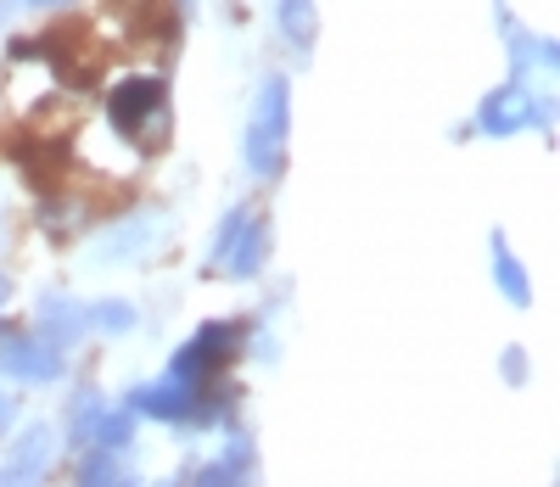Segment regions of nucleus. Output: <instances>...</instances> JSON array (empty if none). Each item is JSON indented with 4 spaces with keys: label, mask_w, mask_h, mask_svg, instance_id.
I'll return each mask as SVG.
<instances>
[{
    "label": "nucleus",
    "mask_w": 560,
    "mask_h": 487,
    "mask_svg": "<svg viewBox=\"0 0 560 487\" xmlns=\"http://www.w3.org/2000/svg\"><path fill=\"white\" fill-rule=\"evenodd\" d=\"M287 135H292V90L287 79H264L253 124H247V169L275 179L287 169Z\"/></svg>",
    "instance_id": "f257e3e1"
},
{
    "label": "nucleus",
    "mask_w": 560,
    "mask_h": 487,
    "mask_svg": "<svg viewBox=\"0 0 560 487\" xmlns=\"http://www.w3.org/2000/svg\"><path fill=\"white\" fill-rule=\"evenodd\" d=\"M107 118L118 135H135L140 146H158L163 135V79H124L107 95Z\"/></svg>",
    "instance_id": "f03ea898"
},
{
    "label": "nucleus",
    "mask_w": 560,
    "mask_h": 487,
    "mask_svg": "<svg viewBox=\"0 0 560 487\" xmlns=\"http://www.w3.org/2000/svg\"><path fill=\"white\" fill-rule=\"evenodd\" d=\"M0 370L18 381H57L62 375V353L45 336H0Z\"/></svg>",
    "instance_id": "7ed1b4c3"
},
{
    "label": "nucleus",
    "mask_w": 560,
    "mask_h": 487,
    "mask_svg": "<svg viewBox=\"0 0 560 487\" xmlns=\"http://www.w3.org/2000/svg\"><path fill=\"white\" fill-rule=\"evenodd\" d=\"M477 124H482L488 135H516V129L538 124V95L527 90V79H510L504 90H493L488 102H482Z\"/></svg>",
    "instance_id": "20e7f679"
},
{
    "label": "nucleus",
    "mask_w": 560,
    "mask_h": 487,
    "mask_svg": "<svg viewBox=\"0 0 560 487\" xmlns=\"http://www.w3.org/2000/svg\"><path fill=\"white\" fill-rule=\"evenodd\" d=\"M140 415H152V420H185L197 404H191V386H179V381H163V386H140V393L129 398Z\"/></svg>",
    "instance_id": "39448f33"
},
{
    "label": "nucleus",
    "mask_w": 560,
    "mask_h": 487,
    "mask_svg": "<svg viewBox=\"0 0 560 487\" xmlns=\"http://www.w3.org/2000/svg\"><path fill=\"white\" fill-rule=\"evenodd\" d=\"M45 465H51V426H34V431L18 437V454H12V465L0 476L7 482H34V476H45Z\"/></svg>",
    "instance_id": "423d86ee"
},
{
    "label": "nucleus",
    "mask_w": 560,
    "mask_h": 487,
    "mask_svg": "<svg viewBox=\"0 0 560 487\" xmlns=\"http://www.w3.org/2000/svg\"><path fill=\"white\" fill-rule=\"evenodd\" d=\"M39 331H45V343H57V348H68V343H79V331H84V309L79 303H68V298H39Z\"/></svg>",
    "instance_id": "0eeeda50"
},
{
    "label": "nucleus",
    "mask_w": 560,
    "mask_h": 487,
    "mask_svg": "<svg viewBox=\"0 0 560 487\" xmlns=\"http://www.w3.org/2000/svg\"><path fill=\"white\" fill-rule=\"evenodd\" d=\"M264 258H269V230H264V219L247 213V224H242V235H236V247H230L224 264L236 269V280H253L264 269Z\"/></svg>",
    "instance_id": "6e6552de"
},
{
    "label": "nucleus",
    "mask_w": 560,
    "mask_h": 487,
    "mask_svg": "<svg viewBox=\"0 0 560 487\" xmlns=\"http://www.w3.org/2000/svg\"><path fill=\"white\" fill-rule=\"evenodd\" d=\"M488 247H493V280H499V291H504V298L516 303V309H527V303H533V286H527V269L510 258V241L493 230V235H488Z\"/></svg>",
    "instance_id": "1a4fd4ad"
},
{
    "label": "nucleus",
    "mask_w": 560,
    "mask_h": 487,
    "mask_svg": "<svg viewBox=\"0 0 560 487\" xmlns=\"http://www.w3.org/2000/svg\"><path fill=\"white\" fill-rule=\"evenodd\" d=\"M314 0H280V34H287L298 51H308L314 45Z\"/></svg>",
    "instance_id": "9d476101"
},
{
    "label": "nucleus",
    "mask_w": 560,
    "mask_h": 487,
    "mask_svg": "<svg viewBox=\"0 0 560 487\" xmlns=\"http://www.w3.org/2000/svg\"><path fill=\"white\" fill-rule=\"evenodd\" d=\"M236 343H242V331H236V325H208V331L197 336V348H202L208 370H213V364H224L230 353H236Z\"/></svg>",
    "instance_id": "9b49d317"
},
{
    "label": "nucleus",
    "mask_w": 560,
    "mask_h": 487,
    "mask_svg": "<svg viewBox=\"0 0 560 487\" xmlns=\"http://www.w3.org/2000/svg\"><path fill=\"white\" fill-rule=\"evenodd\" d=\"M84 320H96V331H107V336L135 331V309L118 303V298H107V303H96V309H84Z\"/></svg>",
    "instance_id": "f8f14e48"
},
{
    "label": "nucleus",
    "mask_w": 560,
    "mask_h": 487,
    "mask_svg": "<svg viewBox=\"0 0 560 487\" xmlns=\"http://www.w3.org/2000/svg\"><path fill=\"white\" fill-rule=\"evenodd\" d=\"M96 420H102V393H96V386H84V393H73V437H79V443H90Z\"/></svg>",
    "instance_id": "ddd939ff"
},
{
    "label": "nucleus",
    "mask_w": 560,
    "mask_h": 487,
    "mask_svg": "<svg viewBox=\"0 0 560 487\" xmlns=\"http://www.w3.org/2000/svg\"><path fill=\"white\" fill-rule=\"evenodd\" d=\"M129 437H135V420L129 415H107L96 420V431H90V443H102V449H129Z\"/></svg>",
    "instance_id": "4468645a"
},
{
    "label": "nucleus",
    "mask_w": 560,
    "mask_h": 487,
    "mask_svg": "<svg viewBox=\"0 0 560 487\" xmlns=\"http://www.w3.org/2000/svg\"><path fill=\"white\" fill-rule=\"evenodd\" d=\"M202 370H208V359H202V348L191 343V348H179V353H174V364H168V381H179V386H191V381H197Z\"/></svg>",
    "instance_id": "2eb2a0df"
},
{
    "label": "nucleus",
    "mask_w": 560,
    "mask_h": 487,
    "mask_svg": "<svg viewBox=\"0 0 560 487\" xmlns=\"http://www.w3.org/2000/svg\"><path fill=\"white\" fill-rule=\"evenodd\" d=\"M242 224H247V208H236L224 219V230L213 235V253H208V264H224L230 258V247H236V235H242Z\"/></svg>",
    "instance_id": "dca6fc26"
},
{
    "label": "nucleus",
    "mask_w": 560,
    "mask_h": 487,
    "mask_svg": "<svg viewBox=\"0 0 560 487\" xmlns=\"http://www.w3.org/2000/svg\"><path fill=\"white\" fill-rule=\"evenodd\" d=\"M79 482H129V471H124L118 460L96 454V460H84V465H79Z\"/></svg>",
    "instance_id": "f3484780"
},
{
    "label": "nucleus",
    "mask_w": 560,
    "mask_h": 487,
    "mask_svg": "<svg viewBox=\"0 0 560 487\" xmlns=\"http://www.w3.org/2000/svg\"><path fill=\"white\" fill-rule=\"evenodd\" d=\"M224 465L230 471H236V476H247V465H253V443H247V437L236 431V437H230V449H224Z\"/></svg>",
    "instance_id": "a211bd4d"
},
{
    "label": "nucleus",
    "mask_w": 560,
    "mask_h": 487,
    "mask_svg": "<svg viewBox=\"0 0 560 487\" xmlns=\"http://www.w3.org/2000/svg\"><path fill=\"white\" fill-rule=\"evenodd\" d=\"M522 375H527V353L510 348V353H504V381H522Z\"/></svg>",
    "instance_id": "6ab92c4d"
},
{
    "label": "nucleus",
    "mask_w": 560,
    "mask_h": 487,
    "mask_svg": "<svg viewBox=\"0 0 560 487\" xmlns=\"http://www.w3.org/2000/svg\"><path fill=\"white\" fill-rule=\"evenodd\" d=\"M12 415H18V398H7V393H0V431L12 426Z\"/></svg>",
    "instance_id": "aec40b11"
},
{
    "label": "nucleus",
    "mask_w": 560,
    "mask_h": 487,
    "mask_svg": "<svg viewBox=\"0 0 560 487\" xmlns=\"http://www.w3.org/2000/svg\"><path fill=\"white\" fill-rule=\"evenodd\" d=\"M23 7H68V0H23Z\"/></svg>",
    "instance_id": "412c9836"
},
{
    "label": "nucleus",
    "mask_w": 560,
    "mask_h": 487,
    "mask_svg": "<svg viewBox=\"0 0 560 487\" xmlns=\"http://www.w3.org/2000/svg\"><path fill=\"white\" fill-rule=\"evenodd\" d=\"M0 303H7V275H0Z\"/></svg>",
    "instance_id": "4be33fe9"
},
{
    "label": "nucleus",
    "mask_w": 560,
    "mask_h": 487,
    "mask_svg": "<svg viewBox=\"0 0 560 487\" xmlns=\"http://www.w3.org/2000/svg\"><path fill=\"white\" fill-rule=\"evenodd\" d=\"M0 18H7V0H0Z\"/></svg>",
    "instance_id": "5701e85b"
}]
</instances>
